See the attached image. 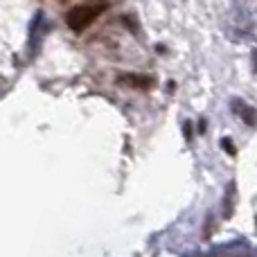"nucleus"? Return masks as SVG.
<instances>
[{
  "label": "nucleus",
  "instance_id": "obj_1",
  "mask_svg": "<svg viewBox=\"0 0 257 257\" xmlns=\"http://www.w3.org/2000/svg\"><path fill=\"white\" fill-rule=\"evenodd\" d=\"M104 9H106V5H104V3L77 5V7H72L70 12L66 14V23H68V27H70V30L81 32V30H86V27H88L93 21H97V18L104 14Z\"/></svg>",
  "mask_w": 257,
  "mask_h": 257
},
{
  "label": "nucleus",
  "instance_id": "obj_2",
  "mask_svg": "<svg viewBox=\"0 0 257 257\" xmlns=\"http://www.w3.org/2000/svg\"><path fill=\"white\" fill-rule=\"evenodd\" d=\"M230 108L235 111V115H239L241 120H244V124L257 126V108L248 106V104H246L241 97H235V99H232V102H230Z\"/></svg>",
  "mask_w": 257,
  "mask_h": 257
},
{
  "label": "nucleus",
  "instance_id": "obj_3",
  "mask_svg": "<svg viewBox=\"0 0 257 257\" xmlns=\"http://www.w3.org/2000/svg\"><path fill=\"white\" fill-rule=\"evenodd\" d=\"M120 84H126V86H133L138 90H151L156 86V79L149 75H120Z\"/></svg>",
  "mask_w": 257,
  "mask_h": 257
},
{
  "label": "nucleus",
  "instance_id": "obj_4",
  "mask_svg": "<svg viewBox=\"0 0 257 257\" xmlns=\"http://www.w3.org/2000/svg\"><path fill=\"white\" fill-rule=\"evenodd\" d=\"M235 199H237V183L230 181L226 185L223 201H221V214H223V219H230L232 217V212H235Z\"/></svg>",
  "mask_w": 257,
  "mask_h": 257
},
{
  "label": "nucleus",
  "instance_id": "obj_5",
  "mask_svg": "<svg viewBox=\"0 0 257 257\" xmlns=\"http://www.w3.org/2000/svg\"><path fill=\"white\" fill-rule=\"evenodd\" d=\"M212 228H214V214L208 212V217H205V226H203V239L210 241V237H212Z\"/></svg>",
  "mask_w": 257,
  "mask_h": 257
},
{
  "label": "nucleus",
  "instance_id": "obj_6",
  "mask_svg": "<svg viewBox=\"0 0 257 257\" xmlns=\"http://www.w3.org/2000/svg\"><path fill=\"white\" fill-rule=\"evenodd\" d=\"M221 149L226 151L228 156H237V147H235V142H232L230 138H221Z\"/></svg>",
  "mask_w": 257,
  "mask_h": 257
},
{
  "label": "nucleus",
  "instance_id": "obj_7",
  "mask_svg": "<svg viewBox=\"0 0 257 257\" xmlns=\"http://www.w3.org/2000/svg\"><path fill=\"white\" fill-rule=\"evenodd\" d=\"M183 136H185L187 142H192V138H194V128H192V122L190 120L183 122Z\"/></svg>",
  "mask_w": 257,
  "mask_h": 257
},
{
  "label": "nucleus",
  "instance_id": "obj_8",
  "mask_svg": "<svg viewBox=\"0 0 257 257\" xmlns=\"http://www.w3.org/2000/svg\"><path fill=\"white\" fill-rule=\"evenodd\" d=\"M122 21H124V23H128V30H131L133 34H138V23L133 21L131 16H122Z\"/></svg>",
  "mask_w": 257,
  "mask_h": 257
},
{
  "label": "nucleus",
  "instance_id": "obj_9",
  "mask_svg": "<svg viewBox=\"0 0 257 257\" xmlns=\"http://www.w3.org/2000/svg\"><path fill=\"white\" fill-rule=\"evenodd\" d=\"M196 131H199V136H203V133H205V120H201V122H199V126H196Z\"/></svg>",
  "mask_w": 257,
  "mask_h": 257
},
{
  "label": "nucleus",
  "instance_id": "obj_10",
  "mask_svg": "<svg viewBox=\"0 0 257 257\" xmlns=\"http://www.w3.org/2000/svg\"><path fill=\"white\" fill-rule=\"evenodd\" d=\"M253 59H255V61H253V66H255V70H257V52H253Z\"/></svg>",
  "mask_w": 257,
  "mask_h": 257
},
{
  "label": "nucleus",
  "instance_id": "obj_11",
  "mask_svg": "<svg viewBox=\"0 0 257 257\" xmlns=\"http://www.w3.org/2000/svg\"><path fill=\"white\" fill-rule=\"evenodd\" d=\"M63 3H66V0H63Z\"/></svg>",
  "mask_w": 257,
  "mask_h": 257
}]
</instances>
